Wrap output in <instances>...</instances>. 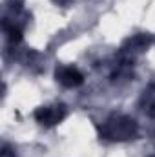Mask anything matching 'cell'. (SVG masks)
I'll use <instances>...</instances> for the list:
<instances>
[{"mask_svg": "<svg viewBox=\"0 0 155 157\" xmlns=\"http://www.w3.org/2000/svg\"><path fill=\"white\" fill-rule=\"evenodd\" d=\"M55 77H57V80H59L62 86H66V88H77V86H80V84L84 82L82 73L78 71L77 68H71V66L59 68L57 73H55Z\"/></svg>", "mask_w": 155, "mask_h": 157, "instance_id": "cell-3", "label": "cell"}, {"mask_svg": "<svg viewBox=\"0 0 155 157\" xmlns=\"http://www.w3.org/2000/svg\"><path fill=\"white\" fill-rule=\"evenodd\" d=\"M66 117V106L55 104V106H42L35 112V119L42 126H55Z\"/></svg>", "mask_w": 155, "mask_h": 157, "instance_id": "cell-2", "label": "cell"}, {"mask_svg": "<svg viewBox=\"0 0 155 157\" xmlns=\"http://www.w3.org/2000/svg\"><path fill=\"white\" fill-rule=\"evenodd\" d=\"M135 133H137V122L124 115L112 117L100 128V135L110 141H126V139H131Z\"/></svg>", "mask_w": 155, "mask_h": 157, "instance_id": "cell-1", "label": "cell"}]
</instances>
